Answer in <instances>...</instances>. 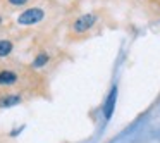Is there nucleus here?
I'll return each mask as SVG.
<instances>
[{"instance_id":"f257e3e1","label":"nucleus","mask_w":160,"mask_h":143,"mask_svg":"<svg viewBox=\"0 0 160 143\" xmlns=\"http://www.w3.org/2000/svg\"><path fill=\"white\" fill-rule=\"evenodd\" d=\"M43 16H45L43 9L33 7V9H28V11L21 12V16L18 18V23L19 24H36V23H40L43 19Z\"/></svg>"},{"instance_id":"f03ea898","label":"nucleus","mask_w":160,"mask_h":143,"mask_svg":"<svg viewBox=\"0 0 160 143\" xmlns=\"http://www.w3.org/2000/svg\"><path fill=\"white\" fill-rule=\"evenodd\" d=\"M95 16L93 14H84V16H81V18H78L76 21H74V24H72V29L76 33H84V31H88V29L91 28V26L95 24Z\"/></svg>"},{"instance_id":"6e6552de","label":"nucleus","mask_w":160,"mask_h":143,"mask_svg":"<svg viewBox=\"0 0 160 143\" xmlns=\"http://www.w3.org/2000/svg\"><path fill=\"white\" fill-rule=\"evenodd\" d=\"M11 5H24V4H28V0H7Z\"/></svg>"},{"instance_id":"1a4fd4ad","label":"nucleus","mask_w":160,"mask_h":143,"mask_svg":"<svg viewBox=\"0 0 160 143\" xmlns=\"http://www.w3.org/2000/svg\"><path fill=\"white\" fill-rule=\"evenodd\" d=\"M0 24H2V18H0Z\"/></svg>"},{"instance_id":"0eeeda50","label":"nucleus","mask_w":160,"mask_h":143,"mask_svg":"<svg viewBox=\"0 0 160 143\" xmlns=\"http://www.w3.org/2000/svg\"><path fill=\"white\" fill-rule=\"evenodd\" d=\"M47 62H48V55H47L45 52H42V54H38V57H36L35 60H33V67H43Z\"/></svg>"},{"instance_id":"423d86ee","label":"nucleus","mask_w":160,"mask_h":143,"mask_svg":"<svg viewBox=\"0 0 160 143\" xmlns=\"http://www.w3.org/2000/svg\"><path fill=\"white\" fill-rule=\"evenodd\" d=\"M12 52V43L9 40H0V57H7Z\"/></svg>"},{"instance_id":"20e7f679","label":"nucleus","mask_w":160,"mask_h":143,"mask_svg":"<svg viewBox=\"0 0 160 143\" xmlns=\"http://www.w3.org/2000/svg\"><path fill=\"white\" fill-rule=\"evenodd\" d=\"M115 93H117V90H115V88H112L110 95H108V100H107V104H105L103 114H105V117H107V119L112 115V110H114V107H115Z\"/></svg>"},{"instance_id":"39448f33","label":"nucleus","mask_w":160,"mask_h":143,"mask_svg":"<svg viewBox=\"0 0 160 143\" xmlns=\"http://www.w3.org/2000/svg\"><path fill=\"white\" fill-rule=\"evenodd\" d=\"M21 102V97L19 95H7L0 100V107H12V105L19 104Z\"/></svg>"},{"instance_id":"7ed1b4c3","label":"nucleus","mask_w":160,"mask_h":143,"mask_svg":"<svg viewBox=\"0 0 160 143\" xmlns=\"http://www.w3.org/2000/svg\"><path fill=\"white\" fill-rule=\"evenodd\" d=\"M18 81V76L12 71H0V86H11V84H16Z\"/></svg>"}]
</instances>
